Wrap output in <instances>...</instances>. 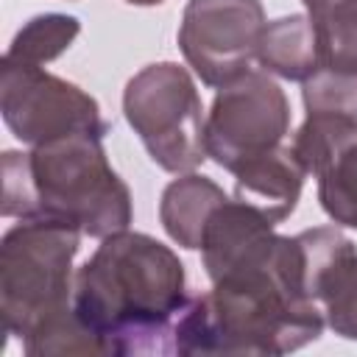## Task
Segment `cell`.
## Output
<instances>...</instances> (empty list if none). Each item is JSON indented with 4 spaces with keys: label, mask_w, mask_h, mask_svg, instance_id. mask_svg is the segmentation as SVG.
Segmentation results:
<instances>
[{
    "label": "cell",
    "mask_w": 357,
    "mask_h": 357,
    "mask_svg": "<svg viewBox=\"0 0 357 357\" xmlns=\"http://www.w3.org/2000/svg\"><path fill=\"white\" fill-rule=\"evenodd\" d=\"M290 131V100L265 70H248L237 81L218 89L206 114V153L234 170L251 156L282 145Z\"/></svg>",
    "instance_id": "7"
},
{
    "label": "cell",
    "mask_w": 357,
    "mask_h": 357,
    "mask_svg": "<svg viewBox=\"0 0 357 357\" xmlns=\"http://www.w3.org/2000/svg\"><path fill=\"white\" fill-rule=\"evenodd\" d=\"M257 61L265 73L279 75L284 81H307L318 67V42L315 31L307 14H290L265 22L259 45H257Z\"/></svg>",
    "instance_id": "13"
},
{
    "label": "cell",
    "mask_w": 357,
    "mask_h": 357,
    "mask_svg": "<svg viewBox=\"0 0 357 357\" xmlns=\"http://www.w3.org/2000/svg\"><path fill=\"white\" fill-rule=\"evenodd\" d=\"M315 31L321 67L357 70V0H301Z\"/></svg>",
    "instance_id": "14"
},
{
    "label": "cell",
    "mask_w": 357,
    "mask_h": 357,
    "mask_svg": "<svg viewBox=\"0 0 357 357\" xmlns=\"http://www.w3.org/2000/svg\"><path fill=\"white\" fill-rule=\"evenodd\" d=\"M318 201L335 226L357 229V139L318 176Z\"/></svg>",
    "instance_id": "18"
},
{
    "label": "cell",
    "mask_w": 357,
    "mask_h": 357,
    "mask_svg": "<svg viewBox=\"0 0 357 357\" xmlns=\"http://www.w3.org/2000/svg\"><path fill=\"white\" fill-rule=\"evenodd\" d=\"M0 114L8 131L31 148L70 134L103 137L109 131L98 100L78 84L8 59L0 64Z\"/></svg>",
    "instance_id": "6"
},
{
    "label": "cell",
    "mask_w": 357,
    "mask_h": 357,
    "mask_svg": "<svg viewBox=\"0 0 357 357\" xmlns=\"http://www.w3.org/2000/svg\"><path fill=\"white\" fill-rule=\"evenodd\" d=\"M123 114L153 165L167 173H192L206 153V117L187 67L156 61L128 78Z\"/></svg>",
    "instance_id": "5"
},
{
    "label": "cell",
    "mask_w": 357,
    "mask_h": 357,
    "mask_svg": "<svg viewBox=\"0 0 357 357\" xmlns=\"http://www.w3.org/2000/svg\"><path fill=\"white\" fill-rule=\"evenodd\" d=\"M78 33H81V22L73 14H59V11L36 14L14 33L3 59L45 67L47 61L59 59L75 42Z\"/></svg>",
    "instance_id": "15"
},
{
    "label": "cell",
    "mask_w": 357,
    "mask_h": 357,
    "mask_svg": "<svg viewBox=\"0 0 357 357\" xmlns=\"http://www.w3.org/2000/svg\"><path fill=\"white\" fill-rule=\"evenodd\" d=\"M304 251V284L321 304L326 326L357 340V245L337 226H315L296 234Z\"/></svg>",
    "instance_id": "9"
},
{
    "label": "cell",
    "mask_w": 357,
    "mask_h": 357,
    "mask_svg": "<svg viewBox=\"0 0 357 357\" xmlns=\"http://www.w3.org/2000/svg\"><path fill=\"white\" fill-rule=\"evenodd\" d=\"M307 114H335L357 123V70L318 67L301 81Z\"/></svg>",
    "instance_id": "19"
},
{
    "label": "cell",
    "mask_w": 357,
    "mask_h": 357,
    "mask_svg": "<svg viewBox=\"0 0 357 357\" xmlns=\"http://www.w3.org/2000/svg\"><path fill=\"white\" fill-rule=\"evenodd\" d=\"M0 165L3 218H59L95 240L131 226V190L112 170L100 134L59 137L28 153L6 151Z\"/></svg>",
    "instance_id": "3"
},
{
    "label": "cell",
    "mask_w": 357,
    "mask_h": 357,
    "mask_svg": "<svg viewBox=\"0 0 357 357\" xmlns=\"http://www.w3.org/2000/svg\"><path fill=\"white\" fill-rule=\"evenodd\" d=\"M81 229L59 218H22L0 240V321L20 340L73 304Z\"/></svg>",
    "instance_id": "4"
},
{
    "label": "cell",
    "mask_w": 357,
    "mask_h": 357,
    "mask_svg": "<svg viewBox=\"0 0 357 357\" xmlns=\"http://www.w3.org/2000/svg\"><path fill=\"white\" fill-rule=\"evenodd\" d=\"M324 310L304 284L298 237L279 234L273 248L187 301L173 324L178 354H290L324 332Z\"/></svg>",
    "instance_id": "1"
},
{
    "label": "cell",
    "mask_w": 357,
    "mask_h": 357,
    "mask_svg": "<svg viewBox=\"0 0 357 357\" xmlns=\"http://www.w3.org/2000/svg\"><path fill=\"white\" fill-rule=\"evenodd\" d=\"M231 173L234 198L259 209L271 223H282L296 212L307 178V170L290 145H276L259 156H251Z\"/></svg>",
    "instance_id": "11"
},
{
    "label": "cell",
    "mask_w": 357,
    "mask_h": 357,
    "mask_svg": "<svg viewBox=\"0 0 357 357\" xmlns=\"http://www.w3.org/2000/svg\"><path fill=\"white\" fill-rule=\"evenodd\" d=\"M22 349L28 357H53V354H112L106 340L98 337L75 312L64 307L61 312L39 321L25 337Z\"/></svg>",
    "instance_id": "16"
},
{
    "label": "cell",
    "mask_w": 357,
    "mask_h": 357,
    "mask_svg": "<svg viewBox=\"0 0 357 357\" xmlns=\"http://www.w3.org/2000/svg\"><path fill=\"white\" fill-rule=\"evenodd\" d=\"M220 184H215L209 176L201 173H181L173 178L159 201V220L162 229L173 243H178L187 251H201L206 223L212 212L226 201Z\"/></svg>",
    "instance_id": "12"
},
{
    "label": "cell",
    "mask_w": 357,
    "mask_h": 357,
    "mask_svg": "<svg viewBox=\"0 0 357 357\" xmlns=\"http://www.w3.org/2000/svg\"><path fill=\"white\" fill-rule=\"evenodd\" d=\"M259 0H187L178 47L201 84L220 89L257 61V45L265 28Z\"/></svg>",
    "instance_id": "8"
},
{
    "label": "cell",
    "mask_w": 357,
    "mask_h": 357,
    "mask_svg": "<svg viewBox=\"0 0 357 357\" xmlns=\"http://www.w3.org/2000/svg\"><path fill=\"white\" fill-rule=\"evenodd\" d=\"M276 223H271L259 209L226 198L209 218L204 243H201V257L206 276L215 282L234 268H243L259 257H265L273 243H276Z\"/></svg>",
    "instance_id": "10"
},
{
    "label": "cell",
    "mask_w": 357,
    "mask_h": 357,
    "mask_svg": "<svg viewBox=\"0 0 357 357\" xmlns=\"http://www.w3.org/2000/svg\"><path fill=\"white\" fill-rule=\"evenodd\" d=\"M357 139V123L335 114H307L301 128L293 137V153L304 165L307 176L315 178L335 162V156Z\"/></svg>",
    "instance_id": "17"
},
{
    "label": "cell",
    "mask_w": 357,
    "mask_h": 357,
    "mask_svg": "<svg viewBox=\"0 0 357 357\" xmlns=\"http://www.w3.org/2000/svg\"><path fill=\"white\" fill-rule=\"evenodd\" d=\"M126 3H131V6H159L165 0H126Z\"/></svg>",
    "instance_id": "20"
},
{
    "label": "cell",
    "mask_w": 357,
    "mask_h": 357,
    "mask_svg": "<svg viewBox=\"0 0 357 357\" xmlns=\"http://www.w3.org/2000/svg\"><path fill=\"white\" fill-rule=\"evenodd\" d=\"M73 307L112 354L170 351L162 340L173 343V324L187 307L184 265L156 237L123 229L75 271Z\"/></svg>",
    "instance_id": "2"
}]
</instances>
